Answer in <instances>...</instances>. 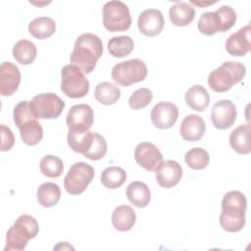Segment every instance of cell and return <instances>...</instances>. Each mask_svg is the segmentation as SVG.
Wrapping results in <instances>:
<instances>
[{
	"label": "cell",
	"mask_w": 251,
	"mask_h": 251,
	"mask_svg": "<svg viewBox=\"0 0 251 251\" xmlns=\"http://www.w3.org/2000/svg\"><path fill=\"white\" fill-rule=\"evenodd\" d=\"M103 54L101 39L93 33H82L75 42L70 56L71 64L78 67L83 73L90 74Z\"/></svg>",
	"instance_id": "1"
},
{
	"label": "cell",
	"mask_w": 251,
	"mask_h": 251,
	"mask_svg": "<svg viewBox=\"0 0 251 251\" xmlns=\"http://www.w3.org/2000/svg\"><path fill=\"white\" fill-rule=\"evenodd\" d=\"M247 200L243 193L232 190L225 194L220 216L221 226L228 232H237L245 226Z\"/></svg>",
	"instance_id": "2"
},
{
	"label": "cell",
	"mask_w": 251,
	"mask_h": 251,
	"mask_svg": "<svg viewBox=\"0 0 251 251\" xmlns=\"http://www.w3.org/2000/svg\"><path fill=\"white\" fill-rule=\"evenodd\" d=\"M13 118L25 144L34 146L41 141L43 129L31 111L29 101L19 102L14 108Z\"/></svg>",
	"instance_id": "3"
},
{
	"label": "cell",
	"mask_w": 251,
	"mask_h": 251,
	"mask_svg": "<svg viewBox=\"0 0 251 251\" xmlns=\"http://www.w3.org/2000/svg\"><path fill=\"white\" fill-rule=\"evenodd\" d=\"M38 224L32 216L22 215L8 229L4 251H23L38 233Z\"/></svg>",
	"instance_id": "4"
},
{
	"label": "cell",
	"mask_w": 251,
	"mask_h": 251,
	"mask_svg": "<svg viewBox=\"0 0 251 251\" xmlns=\"http://www.w3.org/2000/svg\"><path fill=\"white\" fill-rule=\"evenodd\" d=\"M246 74V68L239 62L226 61L209 74L208 84L215 92H226L233 84L240 82Z\"/></svg>",
	"instance_id": "5"
},
{
	"label": "cell",
	"mask_w": 251,
	"mask_h": 251,
	"mask_svg": "<svg viewBox=\"0 0 251 251\" xmlns=\"http://www.w3.org/2000/svg\"><path fill=\"white\" fill-rule=\"evenodd\" d=\"M103 25L111 31H126L130 27L131 17L128 7L122 1L113 0L103 6Z\"/></svg>",
	"instance_id": "6"
},
{
	"label": "cell",
	"mask_w": 251,
	"mask_h": 251,
	"mask_svg": "<svg viewBox=\"0 0 251 251\" xmlns=\"http://www.w3.org/2000/svg\"><path fill=\"white\" fill-rule=\"evenodd\" d=\"M61 78V90L70 98L84 97L89 91L88 79L84 76L82 71L73 64L63 67Z\"/></svg>",
	"instance_id": "7"
},
{
	"label": "cell",
	"mask_w": 251,
	"mask_h": 251,
	"mask_svg": "<svg viewBox=\"0 0 251 251\" xmlns=\"http://www.w3.org/2000/svg\"><path fill=\"white\" fill-rule=\"evenodd\" d=\"M147 74V67L142 60L130 59L115 65L112 69L111 76L116 83L126 87L144 80Z\"/></svg>",
	"instance_id": "8"
},
{
	"label": "cell",
	"mask_w": 251,
	"mask_h": 251,
	"mask_svg": "<svg viewBox=\"0 0 251 251\" xmlns=\"http://www.w3.org/2000/svg\"><path fill=\"white\" fill-rule=\"evenodd\" d=\"M94 177V169L84 163H75L64 178V187L72 195L81 194Z\"/></svg>",
	"instance_id": "9"
},
{
	"label": "cell",
	"mask_w": 251,
	"mask_h": 251,
	"mask_svg": "<svg viewBox=\"0 0 251 251\" xmlns=\"http://www.w3.org/2000/svg\"><path fill=\"white\" fill-rule=\"evenodd\" d=\"M31 111L37 119H56L58 118L66 104L55 93H40L29 101Z\"/></svg>",
	"instance_id": "10"
},
{
	"label": "cell",
	"mask_w": 251,
	"mask_h": 251,
	"mask_svg": "<svg viewBox=\"0 0 251 251\" xmlns=\"http://www.w3.org/2000/svg\"><path fill=\"white\" fill-rule=\"evenodd\" d=\"M66 122L71 131H87L93 124V110L87 104L75 105L68 112Z\"/></svg>",
	"instance_id": "11"
},
{
	"label": "cell",
	"mask_w": 251,
	"mask_h": 251,
	"mask_svg": "<svg viewBox=\"0 0 251 251\" xmlns=\"http://www.w3.org/2000/svg\"><path fill=\"white\" fill-rule=\"evenodd\" d=\"M237 111L230 100H220L211 110V121L216 128L227 129L235 122Z\"/></svg>",
	"instance_id": "12"
},
{
	"label": "cell",
	"mask_w": 251,
	"mask_h": 251,
	"mask_svg": "<svg viewBox=\"0 0 251 251\" xmlns=\"http://www.w3.org/2000/svg\"><path fill=\"white\" fill-rule=\"evenodd\" d=\"M178 117L177 107L168 101H161L157 103L151 110L150 118L152 124L160 129H167L172 127Z\"/></svg>",
	"instance_id": "13"
},
{
	"label": "cell",
	"mask_w": 251,
	"mask_h": 251,
	"mask_svg": "<svg viewBox=\"0 0 251 251\" xmlns=\"http://www.w3.org/2000/svg\"><path fill=\"white\" fill-rule=\"evenodd\" d=\"M134 159L143 169L153 172L163 162V155L153 143L141 142L134 149Z\"/></svg>",
	"instance_id": "14"
},
{
	"label": "cell",
	"mask_w": 251,
	"mask_h": 251,
	"mask_svg": "<svg viewBox=\"0 0 251 251\" xmlns=\"http://www.w3.org/2000/svg\"><path fill=\"white\" fill-rule=\"evenodd\" d=\"M155 172V177L158 184L164 188L176 186L182 176L181 166L174 160L162 162Z\"/></svg>",
	"instance_id": "15"
},
{
	"label": "cell",
	"mask_w": 251,
	"mask_h": 251,
	"mask_svg": "<svg viewBox=\"0 0 251 251\" xmlns=\"http://www.w3.org/2000/svg\"><path fill=\"white\" fill-rule=\"evenodd\" d=\"M165 21L161 11L157 9H147L140 13L137 21L139 31L146 36H156L164 28Z\"/></svg>",
	"instance_id": "16"
},
{
	"label": "cell",
	"mask_w": 251,
	"mask_h": 251,
	"mask_svg": "<svg viewBox=\"0 0 251 251\" xmlns=\"http://www.w3.org/2000/svg\"><path fill=\"white\" fill-rule=\"evenodd\" d=\"M21 82L19 68L11 62H3L0 66V94L10 96L14 94Z\"/></svg>",
	"instance_id": "17"
},
{
	"label": "cell",
	"mask_w": 251,
	"mask_h": 251,
	"mask_svg": "<svg viewBox=\"0 0 251 251\" xmlns=\"http://www.w3.org/2000/svg\"><path fill=\"white\" fill-rule=\"evenodd\" d=\"M251 27L249 25L241 27L236 32L229 35L226 41V50L231 56L241 57L246 55L251 49L250 42Z\"/></svg>",
	"instance_id": "18"
},
{
	"label": "cell",
	"mask_w": 251,
	"mask_h": 251,
	"mask_svg": "<svg viewBox=\"0 0 251 251\" xmlns=\"http://www.w3.org/2000/svg\"><path fill=\"white\" fill-rule=\"evenodd\" d=\"M205 131L206 125L204 120L200 116L195 114L186 116L182 120L179 127L181 137L184 140L190 142L200 140L203 137Z\"/></svg>",
	"instance_id": "19"
},
{
	"label": "cell",
	"mask_w": 251,
	"mask_h": 251,
	"mask_svg": "<svg viewBox=\"0 0 251 251\" xmlns=\"http://www.w3.org/2000/svg\"><path fill=\"white\" fill-rule=\"evenodd\" d=\"M250 132V124L240 125L233 129L229 135V144L231 148L239 154H249L251 151Z\"/></svg>",
	"instance_id": "20"
},
{
	"label": "cell",
	"mask_w": 251,
	"mask_h": 251,
	"mask_svg": "<svg viewBox=\"0 0 251 251\" xmlns=\"http://www.w3.org/2000/svg\"><path fill=\"white\" fill-rule=\"evenodd\" d=\"M184 99L188 107L197 112L205 111L210 103L208 91L200 84H195L189 87L185 92Z\"/></svg>",
	"instance_id": "21"
},
{
	"label": "cell",
	"mask_w": 251,
	"mask_h": 251,
	"mask_svg": "<svg viewBox=\"0 0 251 251\" xmlns=\"http://www.w3.org/2000/svg\"><path fill=\"white\" fill-rule=\"evenodd\" d=\"M194 16V7L186 2H176L169 10L170 20L176 26L188 25L193 21Z\"/></svg>",
	"instance_id": "22"
},
{
	"label": "cell",
	"mask_w": 251,
	"mask_h": 251,
	"mask_svg": "<svg viewBox=\"0 0 251 251\" xmlns=\"http://www.w3.org/2000/svg\"><path fill=\"white\" fill-rule=\"evenodd\" d=\"M111 220L117 230L127 231L134 226L136 215L130 206L121 205L114 210Z\"/></svg>",
	"instance_id": "23"
},
{
	"label": "cell",
	"mask_w": 251,
	"mask_h": 251,
	"mask_svg": "<svg viewBox=\"0 0 251 251\" xmlns=\"http://www.w3.org/2000/svg\"><path fill=\"white\" fill-rule=\"evenodd\" d=\"M128 201L138 208L146 207L151 200V192L148 185L142 181H133L126 187Z\"/></svg>",
	"instance_id": "24"
},
{
	"label": "cell",
	"mask_w": 251,
	"mask_h": 251,
	"mask_svg": "<svg viewBox=\"0 0 251 251\" xmlns=\"http://www.w3.org/2000/svg\"><path fill=\"white\" fill-rule=\"evenodd\" d=\"M56 30L55 21L49 17H39L28 25L29 33L37 39H45L54 34Z\"/></svg>",
	"instance_id": "25"
},
{
	"label": "cell",
	"mask_w": 251,
	"mask_h": 251,
	"mask_svg": "<svg viewBox=\"0 0 251 251\" xmlns=\"http://www.w3.org/2000/svg\"><path fill=\"white\" fill-rule=\"evenodd\" d=\"M37 55V49L33 42L21 39L13 47V57L22 65L31 64Z\"/></svg>",
	"instance_id": "26"
},
{
	"label": "cell",
	"mask_w": 251,
	"mask_h": 251,
	"mask_svg": "<svg viewBox=\"0 0 251 251\" xmlns=\"http://www.w3.org/2000/svg\"><path fill=\"white\" fill-rule=\"evenodd\" d=\"M61 197V189L58 184L53 182H44L37 188V201L46 208L56 205Z\"/></svg>",
	"instance_id": "27"
},
{
	"label": "cell",
	"mask_w": 251,
	"mask_h": 251,
	"mask_svg": "<svg viewBox=\"0 0 251 251\" xmlns=\"http://www.w3.org/2000/svg\"><path fill=\"white\" fill-rule=\"evenodd\" d=\"M96 100L103 105H113L121 97V90L109 81H103L96 85L94 90Z\"/></svg>",
	"instance_id": "28"
},
{
	"label": "cell",
	"mask_w": 251,
	"mask_h": 251,
	"mask_svg": "<svg viewBox=\"0 0 251 251\" xmlns=\"http://www.w3.org/2000/svg\"><path fill=\"white\" fill-rule=\"evenodd\" d=\"M67 140L69 146L76 153H81L82 155L89 150L93 141L92 131H68Z\"/></svg>",
	"instance_id": "29"
},
{
	"label": "cell",
	"mask_w": 251,
	"mask_h": 251,
	"mask_svg": "<svg viewBox=\"0 0 251 251\" xmlns=\"http://www.w3.org/2000/svg\"><path fill=\"white\" fill-rule=\"evenodd\" d=\"M133 47V40L127 35L114 36L108 42V51L116 58H123L129 55L132 52Z\"/></svg>",
	"instance_id": "30"
},
{
	"label": "cell",
	"mask_w": 251,
	"mask_h": 251,
	"mask_svg": "<svg viewBox=\"0 0 251 251\" xmlns=\"http://www.w3.org/2000/svg\"><path fill=\"white\" fill-rule=\"evenodd\" d=\"M126 179V173L121 167H108L101 174V183L110 189L121 187Z\"/></svg>",
	"instance_id": "31"
},
{
	"label": "cell",
	"mask_w": 251,
	"mask_h": 251,
	"mask_svg": "<svg viewBox=\"0 0 251 251\" xmlns=\"http://www.w3.org/2000/svg\"><path fill=\"white\" fill-rule=\"evenodd\" d=\"M198 30L205 35H213L219 31L222 32V25L220 18L216 12L203 13L197 24Z\"/></svg>",
	"instance_id": "32"
},
{
	"label": "cell",
	"mask_w": 251,
	"mask_h": 251,
	"mask_svg": "<svg viewBox=\"0 0 251 251\" xmlns=\"http://www.w3.org/2000/svg\"><path fill=\"white\" fill-rule=\"evenodd\" d=\"M184 160L189 168L193 170H203L208 166L210 156L205 149L201 147H194L185 153Z\"/></svg>",
	"instance_id": "33"
},
{
	"label": "cell",
	"mask_w": 251,
	"mask_h": 251,
	"mask_svg": "<svg viewBox=\"0 0 251 251\" xmlns=\"http://www.w3.org/2000/svg\"><path fill=\"white\" fill-rule=\"evenodd\" d=\"M41 173L50 178L59 177L64 170V165L62 160L54 155L44 156L39 164Z\"/></svg>",
	"instance_id": "34"
},
{
	"label": "cell",
	"mask_w": 251,
	"mask_h": 251,
	"mask_svg": "<svg viewBox=\"0 0 251 251\" xmlns=\"http://www.w3.org/2000/svg\"><path fill=\"white\" fill-rule=\"evenodd\" d=\"M107 153V142L105 138L97 132H93L92 145L83 156L89 160L97 161L102 159Z\"/></svg>",
	"instance_id": "35"
},
{
	"label": "cell",
	"mask_w": 251,
	"mask_h": 251,
	"mask_svg": "<svg viewBox=\"0 0 251 251\" xmlns=\"http://www.w3.org/2000/svg\"><path fill=\"white\" fill-rule=\"evenodd\" d=\"M153 98V93L150 89L143 87L135 90L128 99V105L133 110H140L150 104Z\"/></svg>",
	"instance_id": "36"
},
{
	"label": "cell",
	"mask_w": 251,
	"mask_h": 251,
	"mask_svg": "<svg viewBox=\"0 0 251 251\" xmlns=\"http://www.w3.org/2000/svg\"><path fill=\"white\" fill-rule=\"evenodd\" d=\"M215 12L218 14L220 18L222 25V32H226L234 25L236 22V13L230 6H221Z\"/></svg>",
	"instance_id": "37"
},
{
	"label": "cell",
	"mask_w": 251,
	"mask_h": 251,
	"mask_svg": "<svg viewBox=\"0 0 251 251\" xmlns=\"http://www.w3.org/2000/svg\"><path fill=\"white\" fill-rule=\"evenodd\" d=\"M0 129H1V151L3 152L9 151L12 149L15 143L14 134L10 129V127H8L5 125H1Z\"/></svg>",
	"instance_id": "38"
},
{
	"label": "cell",
	"mask_w": 251,
	"mask_h": 251,
	"mask_svg": "<svg viewBox=\"0 0 251 251\" xmlns=\"http://www.w3.org/2000/svg\"><path fill=\"white\" fill-rule=\"evenodd\" d=\"M65 250V249H72V250H74V247L73 246H71L68 242H59L58 243V245L57 246H55L54 247V250Z\"/></svg>",
	"instance_id": "39"
},
{
	"label": "cell",
	"mask_w": 251,
	"mask_h": 251,
	"mask_svg": "<svg viewBox=\"0 0 251 251\" xmlns=\"http://www.w3.org/2000/svg\"><path fill=\"white\" fill-rule=\"evenodd\" d=\"M192 4L196 5V6H208V5H212V4H215L216 2H204V3H201V2H196V1H191Z\"/></svg>",
	"instance_id": "40"
}]
</instances>
